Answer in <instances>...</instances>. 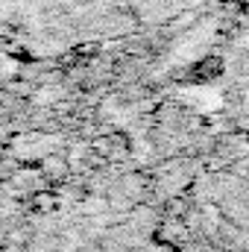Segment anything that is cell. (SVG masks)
Masks as SVG:
<instances>
[{
  "label": "cell",
  "mask_w": 249,
  "mask_h": 252,
  "mask_svg": "<svg viewBox=\"0 0 249 252\" xmlns=\"http://www.w3.org/2000/svg\"><path fill=\"white\" fill-rule=\"evenodd\" d=\"M32 252H103L94 241H85L76 229H56V232H41Z\"/></svg>",
  "instance_id": "cell-1"
}]
</instances>
